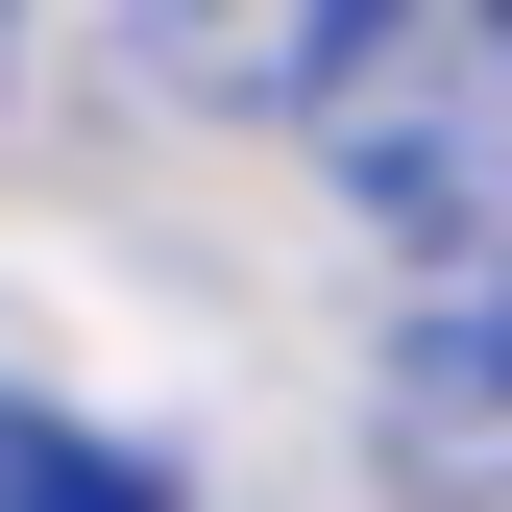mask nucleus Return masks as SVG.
I'll return each mask as SVG.
<instances>
[{
	"instance_id": "nucleus-3",
	"label": "nucleus",
	"mask_w": 512,
	"mask_h": 512,
	"mask_svg": "<svg viewBox=\"0 0 512 512\" xmlns=\"http://www.w3.org/2000/svg\"><path fill=\"white\" fill-rule=\"evenodd\" d=\"M391 439L415 464H512V269H464V293L391 317Z\"/></svg>"
},
{
	"instance_id": "nucleus-2",
	"label": "nucleus",
	"mask_w": 512,
	"mask_h": 512,
	"mask_svg": "<svg viewBox=\"0 0 512 512\" xmlns=\"http://www.w3.org/2000/svg\"><path fill=\"white\" fill-rule=\"evenodd\" d=\"M342 25H366V0H122V49H147L171 98H220V122H317Z\"/></svg>"
},
{
	"instance_id": "nucleus-5",
	"label": "nucleus",
	"mask_w": 512,
	"mask_h": 512,
	"mask_svg": "<svg viewBox=\"0 0 512 512\" xmlns=\"http://www.w3.org/2000/svg\"><path fill=\"white\" fill-rule=\"evenodd\" d=\"M0 74H25V0H0Z\"/></svg>"
},
{
	"instance_id": "nucleus-4",
	"label": "nucleus",
	"mask_w": 512,
	"mask_h": 512,
	"mask_svg": "<svg viewBox=\"0 0 512 512\" xmlns=\"http://www.w3.org/2000/svg\"><path fill=\"white\" fill-rule=\"evenodd\" d=\"M0 512H171V464L147 439H74L25 366H0Z\"/></svg>"
},
{
	"instance_id": "nucleus-1",
	"label": "nucleus",
	"mask_w": 512,
	"mask_h": 512,
	"mask_svg": "<svg viewBox=\"0 0 512 512\" xmlns=\"http://www.w3.org/2000/svg\"><path fill=\"white\" fill-rule=\"evenodd\" d=\"M317 171L366 244H415V293L512 269V0H366L317 74Z\"/></svg>"
}]
</instances>
